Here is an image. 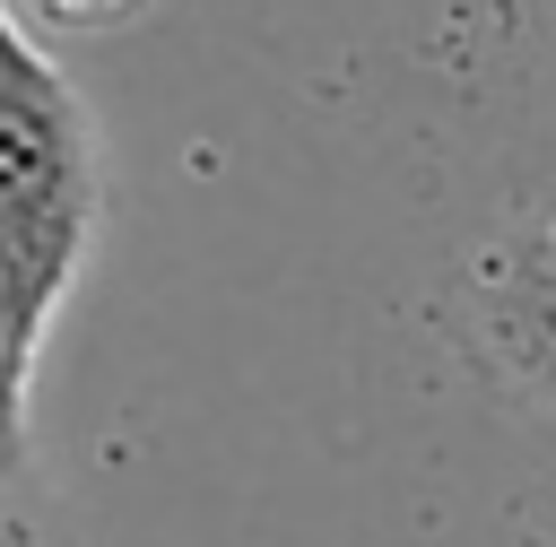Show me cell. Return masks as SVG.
Segmentation results:
<instances>
[{
  "label": "cell",
  "instance_id": "5",
  "mask_svg": "<svg viewBox=\"0 0 556 547\" xmlns=\"http://www.w3.org/2000/svg\"><path fill=\"white\" fill-rule=\"evenodd\" d=\"M0 17H9V0H0Z\"/></svg>",
  "mask_w": 556,
  "mask_h": 547
},
{
  "label": "cell",
  "instance_id": "1",
  "mask_svg": "<svg viewBox=\"0 0 556 547\" xmlns=\"http://www.w3.org/2000/svg\"><path fill=\"white\" fill-rule=\"evenodd\" d=\"M96 208H104V174H96L87 96L43 52V35H26L9 9L0 17V260L43 330L87 269Z\"/></svg>",
  "mask_w": 556,
  "mask_h": 547
},
{
  "label": "cell",
  "instance_id": "2",
  "mask_svg": "<svg viewBox=\"0 0 556 547\" xmlns=\"http://www.w3.org/2000/svg\"><path fill=\"white\" fill-rule=\"evenodd\" d=\"M469 330L478 356L504 373V391L556 417V217L504 234L469 269Z\"/></svg>",
  "mask_w": 556,
  "mask_h": 547
},
{
  "label": "cell",
  "instance_id": "3",
  "mask_svg": "<svg viewBox=\"0 0 556 547\" xmlns=\"http://www.w3.org/2000/svg\"><path fill=\"white\" fill-rule=\"evenodd\" d=\"M35 347H43V321L26 313L9 260H0V469L17 460L26 443V382H35Z\"/></svg>",
  "mask_w": 556,
  "mask_h": 547
},
{
  "label": "cell",
  "instance_id": "6",
  "mask_svg": "<svg viewBox=\"0 0 556 547\" xmlns=\"http://www.w3.org/2000/svg\"><path fill=\"white\" fill-rule=\"evenodd\" d=\"M0 547H9V538H0Z\"/></svg>",
  "mask_w": 556,
  "mask_h": 547
},
{
  "label": "cell",
  "instance_id": "4",
  "mask_svg": "<svg viewBox=\"0 0 556 547\" xmlns=\"http://www.w3.org/2000/svg\"><path fill=\"white\" fill-rule=\"evenodd\" d=\"M139 9H156V0H26V17H35L43 35H113V26H130Z\"/></svg>",
  "mask_w": 556,
  "mask_h": 547
}]
</instances>
